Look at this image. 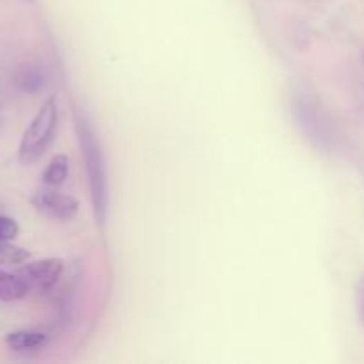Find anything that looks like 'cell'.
Returning a JSON list of instances; mask_svg holds the SVG:
<instances>
[{
	"mask_svg": "<svg viewBox=\"0 0 364 364\" xmlns=\"http://www.w3.org/2000/svg\"><path fill=\"white\" fill-rule=\"evenodd\" d=\"M77 121V134L80 141L82 155L85 160V169H87L89 187H91L92 208H95L96 223L103 224L107 219V206H109V191H107V171L105 160H103L102 148L96 141V134L85 116L80 112L75 114Z\"/></svg>",
	"mask_w": 364,
	"mask_h": 364,
	"instance_id": "obj_1",
	"label": "cell"
},
{
	"mask_svg": "<svg viewBox=\"0 0 364 364\" xmlns=\"http://www.w3.org/2000/svg\"><path fill=\"white\" fill-rule=\"evenodd\" d=\"M57 119H59V109H57L55 96H52L43 103L27 130L23 132L18 148V159L23 166H32L45 155L55 137Z\"/></svg>",
	"mask_w": 364,
	"mask_h": 364,
	"instance_id": "obj_2",
	"label": "cell"
},
{
	"mask_svg": "<svg viewBox=\"0 0 364 364\" xmlns=\"http://www.w3.org/2000/svg\"><path fill=\"white\" fill-rule=\"evenodd\" d=\"M64 263L59 258H45L21 265L16 276L27 284L28 291H46L59 283Z\"/></svg>",
	"mask_w": 364,
	"mask_h": 364,
	"instance_id": "obj_3",
	"label": "cell"
},
{
	"mask_svg": "<svg viewBox=\"0 0 364 364\" xmlns=\"http://www.w3.org/2000/svg\"><path fill=\"white\" fill-rule=\"evenodd\" d=\"M32 205L45 215L55 220H71L78 212V201L68 194L53 191V187L43 188L32 196Z\"/></svg>",
	"mask_w": 364,
	"mask_h": 364,
	"instance_id": "obj_4",
	"label": "cell"
},
{
	"mask_svg": "<svg viewBox=\"0 0 364 364\" xmlns=\"http://www.w3.org/2000/svg\"><path fill=\"white\" fill-rule=\"evenodd\" d=\"M46 341H48V336L43 333H36V331H16L6 338L7 347L16 352L38 350V348L45 347Z\"/></svg>",
	"mask_w": 364,
	"mask_h": 364,
	"instance_id": "obj_5",
	"label": "cell"
},
{
	"mask_svg": "<svg viewBox=\"0 0 364 364\" xmlns=\"http://www.w3.org/2000/svg\"><path fill=\"white\" fill-rule=\"evenodd\" d=\"M28 294V288L20 277L14 274L0 272V301L13 302L20 301Z\"/></svg>",
	"mask_w": 364,
	"mask_h": 364,
	"instance_id": "obj_6",
	"label": "cell"
},
{
	"mask_svg": "<svg viewBox=\"0 0 364 364\" xmlns=\"http://www.w3.org/2000/svg\"><path fill=\"white\" fill-rule=\"evenodd\" d=\"M68 173H70V160L66 155H55L50 160L48 167L43 173V181H45L46 187H60V185L66 181Z\"/></svg>",
	"mask_w": 364,
	"mask_h": 364,
	"instance_id": "obj_7",
	"label": "cell"
},
{
	"mask_svg": "<svg viewBox=\"0 0 364 364\" xmlns=\"http://www.w3.org/2000/svg\"><path fill=\"white\" fill-rule=\"evenodd\" d=\"M28 259V251L23 247L9 244L7 242H0V265H23Z\"/></svg>",
	"mask_w": 364,
	"mask_h": 364,
	"instance_id": "obj_8",
	"label": "cell"
},
{
	"mask_svg": "<svg viewBox=\"0 0 364 364\" xmlns=\"http://www.w3.org/2000/svg\"><path fill=\"white\" fill-rule=\"evenodd\" d=\"M18 224L16 220L11 219V217L0 215V242L13 240L18 235Z\"/></svg>",
	"mask_w": 364,
	"mask_h": 364,
	"instance_id": "obj_9",
	"label": "cell"
},
{
	"mask_svg": "<svg viewBox=\"0 0 364 364\" xmlns=\"http://www.w3.org/2000/svg\"><path fill=\"white\" fill-rule=\"evenodd\" d=\"M358 308H359V316H361L363 323H364V274L359 279V287H358Z\"/></svg>",
	"mask_w": 364,
	"mask_h": 364,
	"instance_id": "obj_10",
	"label": "cell"
},
{
	"mask_svg": "<svg viewBox=\"0 0 364 364\" xmlns=\"http://www.w3.org/2000/svg\"><path fill=\"white\" fill-rule=\"evenodd\" d=\"M28 2H34V0H28Z\"/></svg>",
	"mask_w": 364,
	"mask_h": 364,
	"instance_id": "obj_11",
	"label": "cell"
}]
</instances>
